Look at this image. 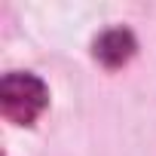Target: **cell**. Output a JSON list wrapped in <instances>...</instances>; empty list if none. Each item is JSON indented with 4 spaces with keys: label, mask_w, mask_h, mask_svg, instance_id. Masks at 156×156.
<instances>
[{
    "label": "cell",
    "mask_w": 156,
    "mask_h": 156,
    "mask_svg": "<svg viewBox=\"0 0 156 156\" xmlns=\"http://www.w3.org/2000/svg\"><path fill=\"white\" fill-rule=\"evenodd\" d=\"M49 101V92L34 73H6L0 80V113L16 126H31Z\"/></svg>",
    "instance_id": "obj_1"
},
{
    "label": "cell",
    "mask_w": 156,
    "mask_h": 156,
    "mask_svg": "<svg viewBox=\"0 0 156 156\" xmlns=\"http://www.w3.org/2000/svg\"><path fill=\"white\" fill-rule=\"evenodd\" d=\"M135 52V37L122 28H113V31H104L98 40H95V58H101L107 67H119L132 58Z\"/></svg>",
    "instance_id": "obj_2"
}]
</instances>
